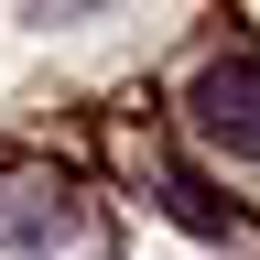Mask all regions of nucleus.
Wrapping results in <instances>:
<instances>
[{
    "label": "nucleus",
    "mask_w": 260,
    "mask_h": 260,
    "mask_svg": "<svg viewBox=\"0 0 260 260\" xmlns=\"http://www.w3.org/2000/svg\"><path fill=\"white\" fill-rule=\"evenodd\" d=\"M184 119H195V141H206V152L260 162V44H228V54H206V65H195Z\"/></svg>",
    "instance_id": "2"
},
{
    "label": "nucleus",
    "mask_w": 260,
    "mask_h": 260,
    "mask_svg": "<svg viewBox=\"0 0 260 260\" xmlns=\"http://www.w3.org/2000/svg\"><path fill=\"white\" fill-rule=\"evenodd\" d=\"M0 249L11 260H87L98 217L65 174H0Z\"/></svg>",
    "instance_id": "1"
}]
</instances>
